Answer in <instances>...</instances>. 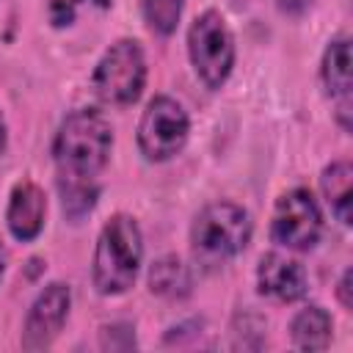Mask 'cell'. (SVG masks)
Masks as SVG:
<instances>
[{
  "label": "cell",
  "mask_w": 353,
  "mask_h": 353,
  "mask_svg": "<svg viewBox=\"0 0 353 353\" xmlns=\"http://www.w3.org/2000/svg\"><path fill=\"white\" fill-rule=\"evenodd\" d=\"M350 268L342 273V279H339V287H336V295H339V301H342V306L345 309H350L353 306V301H350Z\"/></svg>",
  "instance_id": "18"
},
{
  "label": "cell",
  "mask_w": 353,
  "mask_h": 353,
  "mask_svg": "<svg viewBox=\"0 0 353 353\" xmlns=\"http://www.w3.org/2000/svg\"><path fill=\"white\" fill-rule=\"evenodd\" d=\"M193 287V279H190V270L188 265H182L179 256L168 254V256H160L154 259L152 270H149V290L165 301H179L190 292Z\"/></svg>",
  "instance_id": "14"
},
{
  "label": "cell",
  "mask_w": 353,
  "mask_h": 353,
  "mask_svg": "<svg viewBox=\"0 0 353 353\" xmlns=\"http://www.w3.org/2000/svg\"><path fill=\"white\" fill-rule=\"evenodd\" d=\"M94 3H97L99 8H108V6H110V0H94Z\"/></svg>",
  "instance_id": "21"
},
{
  "label": "cell",
  "mask_w": 353,
  "mask_h": 353,
  "mask_svg": "<svg viewBox=\"0 0 353 353\" xmlns=\"http://www.w3.org/2000/svg\"><path fill=\"white\" fill-rule=\"evenodd\" d=\"M320 80L325 94L339 99V113H350V39L336 36L328 41L323 61H320Z\"/></svg>",
  "instance_id": "11"
},
{
  "label": "cell",
  "mask_w": 353,
  "mask_h": 353,
  "mask_svg": "<svg viewBox=\"0 0 353 353\" xmlns=\"http://www.w3.org/2000/svg\"><path fill=\"white\" fill-rule=\"evenodd\" d=\"M256 287L265 298H273L279 303H292L306 295V270L298 259L270 251L256 265Z\"/></svg>",
  "instance_id": "9"
},
{
  "label": "cell",
  "mask_w": 353,
  "mask_h": 353,
  "mask_svg": "<svg viewBox=\"0 0 353 353\" xmlns=\"http://www.w3.org/2000/svg\"><path fill=\"white\" fill-rule=\"evenodd\" d=\"M182 8H185V0H141L143 22L157 36H171L176 30Z\"/></svg>",
  "instance_id": "15"
},
{
  "label": "cell",
  "mask_w": 353,
  "mask_h": 353,
  "mask_svg": "<svg viewBox=\"0 0 353 353\" xmlns=\"http://www.w3.org/2000/svg\"><path fill=\"white\" fill-rule=\"evenodd\" d=\"M190 135V119L174 97H154L138 121V149L149 163L176 157Z\"/></svg>",
  "instance_id": "6"
},
{
  "label": "cell",
  "mask_w": 353,
  "mask_h": 353,
  "mask_svg": "<svg viewBox=\"0 0 353 353\" xmlns=\"http://www.w3.org/2000/svg\"><path fill=\"white\" fill-rule=\"evenodd\" d=\"M6 146H8V127H6V116L0 113V154L6 152Z\"/></svg>",
  "instance_id": "19"
},
{
  "label": "cell",
  "mask_w": 353,
  "mask_h": 353,
  "mask_svg": "<svg viewBox=\"0 0 353 353\" xmlns=\"http://www.w3.org/2000/svg\"><path fill=\"white\" fill-rule=\"evenodd\" d=\"M44 218H47V196H44V190L33 179L17 182L11 188L8 207H6V226H8V232L17 240L30 243V240H36L41 234Z\"/></svg>",
  "instance_id": "10"
},
{
  "label": "cell",
  "mask_w": 353,
  "mask_h": 353,
  "mask_svg": "<svg viewBox=\"0 0 353 353\" xmlns=\"http://www.w3.org/2000/svg\"><path fill=\"white\" fill-rule=\"evenodd\" d=\"M323 234V212L312 190L292 188L279 196L270 221V237L287 251H309Z\"/></svg>",
  "instance_id": "7"
},
{
  "label": "cell",
  "mask_w": 353,
  "mask_h": 353,
  "mask_svg": "<svg viewBox=\"0 0 353 353\" xmlns=\"http://www.w3.org/2000/svg\"><path fill=\"white\" fill-rule=\"evenodd\" d=\"M251 240V215L234 201L207 204L190 226V254L201 268H221Z\"/></svg>",
  "instance_id": "3"
},
{
  "label": "cell",
  "mask_w": 353,
  "mask_h": 353,
  "mask_svg": "<svg viewBox=\"0 0 353 353\" xmlns=\"http://www.w3.org/2000/svg\"><path fill=\"white\" fill-rule=\"evenodd\" d=\"M58 188H61V201H63V212L77 221L83 218L85 212L94 210L97 204V196H99V188L97 182H72V179H58Z\"/></svg>",
  "instance_id": "16"
},
{
  "label": "cell",
  "mask_w": 353,
  "mask_h": 353,
  "mask_svg": "<svg viewBox=\"0 0 353 353\" xmlns=\"http://www.w3.org/2000/svg\"><path fill=\"white\" fill-rule=\"evenodd\" d=\"M6 259H8V254H6V248L0 243V281H3V273H6Z\"/></svg>",
  "instance_id": "20"
},
{
  "label": "cell",
  "mask_w": 353,
  "mask_h": 353,
  "mask_svg": "<svg viewBox=\"0 0 353 353\" xmlns=\"http://www.w3.org/2000/svg\"><path fill=\"white\" fill-rule=\"evenodd\" d=\"M146 85V55L135 39L110 44L91 72V88L105 105H132Z\"/></svg>",
  "instance_id": "5"
},
{
  "label": "cell",
  "mask_w": 353,
  "mask_h": 353,
  "mask_svg": "<svg viewBox=\"0 0 353 353\" xmlns=\"http://www.w3.org/2000/svg\"><path fill=\"white\" fill-rule=\"evenodd\" d=\"M188 55L196 77L207 88L218 91L229 80L234 69V36L221 11L207 8L193 19L188 30Z\"/></svg>",
  "instance_id": "4"
},
{
  "label": "cell",
  "mask_w": 353,
  "mask_h": 353,
  "mask_svg": "<svg viewBox=\"0 0 353 353\" xmlns=\"http://www.w3.org/2000/svg\"><path fill=\"white\" fill-rule=\"evenodd\" d=\"M309 3L312 0H279V11L290 14V17H298V14H303L309 8Z\"/></svg>",
  "instance_id": "17"
},
{
  "label": "cell",
  "mask_w": 353,
  "mask_h": 353,
  "mask_svg": "<svg viewBox=\"0 0 353 353\" xmlns=\"http://www.w3.org/2000/svg\"><path fill=\"white\" fill-rule=\"evenodd\" d=\"M334 320L320 303L303 306L290 323V339L298 350H325L331 345Z\"/></svg>",
  "instance_id": "12"
},
{
  "label": "cell",
  "mask_w": 353,
  "mask_h": 353,
  "mask_svg": "<svg viewBox=\"0 0 353 353\" xmlns=\"http://www.w3.org/2000/svg\"><path fill=\"white\" fill-rule=\"evenodd\" d=\"M350 185H353V165L347 160H334L320 174V190L325 196V204L331 207L336 221L345 226L350 223V204H353Z\"/></svg>",
  "instance_id": "13"
},
{
  "label": "cell",
  "mask_w": 353,
  "mask_h": 353,
  "mask_svg": "<svg viewBox=\"0 0 353 353\" xmlns=\"http://www.w3.org/2000/svg\"><path fill=\"white\" fill-rule=\"evenodd\" d=\"M113 149V130L108 119L94 108L72 110L52 141V160L58 179L97 182V174L108 165Z\"/></svg>",
  "instance_id": "1"
},
{
  "label": "cell",
  "mask_w": 353,
  "mask_h": 353,
  "mask_svg": "<svg viewBox=\"0 0 353 353\" xmlns=\"http://www.w3.org/2000/svg\"><path fill=\"white\" fill-rule=\"evenodd\" d=\"M143 259V237L132 215L116 212L99 229L94 259H91V281L99 295H121L135 284Z\"/></svg>",
  "instance_id": "2"
},
{
  "label": "cell",
  "mask_w": 353,
  "mask_h": 353,
  "mask_svg": "<svg viewBox=\"0 0 353 353\" xmlns=\"http://www.w3.org/2000/svg\"><path fill=\"white\" fill-rule=\"evenodd\" d=\"M72 309V290L63 281L47 284L36 301L30 303L22 325V347L25 350H44L52 345V339L61 334L66 317Z\"/></svg>",
  "instance_id": "8"
}]
</instances>
